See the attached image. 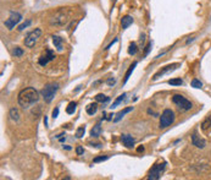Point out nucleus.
I'll return each mask as SVG.
<instances>
[{
	"label": "nucleus",
	"instance_id": "7",
	"mask_svg": "<svg viewBox=\"0 0 211 180\" xmlns=\"http://www.w3.org/2000/svg\"><path fill=\"white\" fill-rule=\"evenodd\" d=\"M165 168H166V163H159V164H155L153 168L150 169L149 172V176L148 179L149 180H157V179H160L162 173L165 172Z\"/></svg>",
	"mask_w": 211,
	"mask_h": 180
},
{
	"label": "nucleus",
	"instance_id": "10",
	"mask_svg": "<svg viewBox=\"0 0 211 180\" xmlns=\"http://www.w3.org/2000/svg\"><path fill=\"white\" fill-rule=\"evenodd\" d=\"M54 59H55V54H54V51L50 50V49H46V51H45V55H42L41 58H39L38 62H39V65L45 66L49 61L54 60Z\"/></svg>",
	"mask_w": 211,
	"mask_h": 180
},
{
	"label": "nucleus",
	"instance_id": "38",
	"mask_svg": "<svg viewBox=\"0 0 211 180\" xmlns=\"http://www.w3.org/2000/svg\"><path fill=\"white\" fill-rule=\"evenodd\" d=\"M116 1H117V0H112V6L115 5V3H116Z\"/></svg>",
	"mask_w": 211,
	"mask_h": 180
},
{
	"label": "nucleus",
	"instance_id": "6",
	"mask_svg": "<svg viewBox=\"0 0 211 180\" xmlns=\"http://www.w3.org/2000/svg\"><path fill=\"white\" fill-rule=\"evenodd\" d=\"M42 36V30L41 28H34L32 32H30L24 38V45L27 48H32L35 45V43L38 42V39Z\"/></svg>",
	"mask_w": 211,
	"mask_h": 180
},
{
	"label": "nucleus",
	"instance_id": "11",
	"mask_svg": "<svg viewBox=\"0 0 211 180\" xmlns=\"http://www.w3.org/2000/svg\"><path fill=\"white\" fill-rule=\"evenodd\" d=\"M192 144H193V146H195L198 148H204L205 147V140L200 138L199 136L196 135V132H193V135H192Z\"/></svg>",
	"mask_w": 211,
	"mask_h": 180
},
{
	"label": "nucleus",
	"instance_id": "37",
	"mask_svg": "<svg viewBox=\"0 0 211 180\" xmlns=\"http://www.w3.org/2000/svg\"><path fill=\"white\" fill-rule=\"evenodd\" d=\"M138 151H139V152H140V151H144V147H139Z\"/></svg>",
	"mask_w": 211,
	"mask_h": 180
},
{
	"label": "nucleus",
	"instance_id": "17",
	"mask_svg": "<svg viewBox=\"0 0 211 180\" xmlns=\"http://www.w3.org/2000/svg\"><path fill=\"white\" fill-rule=\"evenodd\" d=\"M97 110H98V104H97V103H91V104H88L86 107V112H87L88 115H94L97 113Z\"/></svg>",
	"mask_w": 211,
	"mask_h": 180
},
{
	"label": "nucleus",
	"instance_id": "33",
	"mask_svg": "<svg viewBox=\"0 0 211 180\" xmlns=\"http://www.w3.org/2000/svg\"><path fill=\"white\" fill-rule=\"evenodd\" d=\"M115 82H116V81H115V79H111V77L108 80V85H109V86H114V85H115Z\"/></svg>",
	"mask_w": 211,
	"mask_h": 180
},
{
	"label": "nucleus",
	"instance_id": "23",
	"mask_svg": "<svg viewBox=\"0 0 211 180\" xmlns=\"http://www.w3.org/2000/svg\"><path fill=\"white\" fill-rule=\"evenodd\" d=\"M95 100H97V102H100V103H105V102H109V100H110V98H109V97H106L105 94L99 93V94H97V96H95Z\"/></svg>",
	"mask_w": 211,
	"mask_h": 180
},
{
	"label": "nucleus",
	"instance_id": "24",
	"mask_svg": "<svg viewBox=\"0 0 211 180\" xmlns=\"http://www.w3.org/2000/svg\"><path fill=\"white\" fill-rule=\"evenodd\" d=\"M84 132H86V126H80L77 129V131H76V137L77 138H81L84 136Z\"/></svg>",
	"mask_w": 211,
	"mask_h": 180
},
{
	"label": "nucleus",
	"instance_id": "34",
	"mask_svg": "<svg viewBox=\"0 0 211 180\" xmlns=\"http://www.w3.org/2000/svg\"><path fill=\"white\" fill-rule=\"evenodd\" d=\"M116 42H117V38H115V39H114V41H112V42H111V43H110V44H109V45L106 47V49H109V48H110V47H111V45H112L114 43H116Z\"/></svg>",
	"mask_w": 211,
	"mask_h": 180
},
{
	"label": "nucleus",
	"instance_id": "35",
	"mask_svg": "<svg viewBox=\"0 0 211 180\" xmlns=\"http://www.w3.org/2000/svg\"><path fill=\"white\" fill-rule=\"evenodd\" d=\"M44 124H45V126H48V119H46V117H44Z\"/></svg>",
	"mask_w": 211,
	"mask_h": 180
},
{
	"label": "nucleus",
	"instance_id": "20",
	"mask_svg": "<svg viewBox=\"0 0 211 180\" xmlns=\"http://www.w3.org/2000/svg\"><path fill=\"white\" fill-rule=\"evenodd\" d=\"M137 51H138V48H137V44L134 42H132L128 47V54L131 55H136L137 54Z\"/></svg>",
	"mask_w": 211,
	"mask_h": 180
},
{
	"label": "nucleus",
	"instance_id": "31",
	"mask_svg": "<svg viewBox=\"0 0 211 180\" xmlns=\"http://www.w3.org/2000/svg\"><path fill=\"white\" fill-rule=\"evenodd\" d=\"M83 152H84V150H83V147H82V146H78V147L76 148V153L78 154V156H81V154H83Z\"/></svg>",
	"mask_w": 211,
	"mask_h": 180
},
{
	"label": "nucleus",
	"instance_id": "25",
	"mask_svg": "<svg viewBox=\"0 0 211 180\" xmlns=\"http://www.w3.org/2000/svg\"><path fill=\"white\" fill-rule=\"evenodd\" d=\"M125 97H126V93H122L121 96H118V97L116 98V100H115V102L112 103V106H111V108H115V107H117V106H118V104H120V103H121V102H122V100L125 99Z\"/></svg>",
	"mask_w": 211,
	"mask_h": 180
},
{
	"label": "nucleus",
	"instance_id": "27",
	"mask_svg": "<svg viewBox=\"0 0 211 180\" xmlns=\"http://www.w3.org/2000/svg\"><path fill=\"white\" fill-rule=\"evenodd\" d=\"M192 87H194V88H201L203 87V83L198 80V79H194L193 81H192Z\"/></svg>",
	"mask_w": 211,
	"mask_h": 180
},
{
	"label": "nucleus",
	"instance_id": "8",
	"mask_svg": "<svg viewBox=\"0 0 211 180\" xmlns=\"http://www.w3.org/2000/svg\"><path fill=\"white\" fill-rule=\"evenodd\" d=\"M21 20H22V15L20 14V12H15V11H14V12H11L10 16H9V19H7L4 23H5V26H6L9 30H12Z\"/></svg>",
	"mask_w": 211,
	"mask_h": 180
},
{
	"label": "nucleus",
	"instance_id": "14",
	"mask_svg": "<svg viewBox=\"0 0 211 180\" xmlns=\"http://www.w3.org/2000/svg\"><path fill=\"white\" fill-rule=\"evenodd\" d=\"M9 117L12 121L17 123L20 120V113H18V109L17 108H11L10 112H9Z\"/></svg>",
	"mask_w": 211,
	"mask_h": 180
},
{
	"label": "nucleus",
	"instance_id": "18",
	"mask_svg": "<svg viewBox=\"0 0 211 180\" xmlns=\"http://www.w3.org/2000/svg\"><path fill=\"white\" fill-rule=\"evenodd\" d=\"M100 134H101V126H100L99 124H97V125L93 126V129L90 130V136H91V137H98V136H100Z\"/></svg>",
	"mask_w": 211,
	"mask_h": 180
},
{
	"label": "nucleus",
	"instance_id": "36",
	"mask_svg": "<svg viewBox=\"0 0 211 180\" xmlns=\"http://www.w3.org/2000/svg\"><path fill=\"white\" fill-rule=\"evenodd\" d=\"M63 148H65V150H71V147H70V146H63Z\"/></svg>",
	"mask_w": 211,
	"mask_h": 180
},
{
	"label": "nucleus",
	"instance_id": "22",
	"mask_svg": "<svg viewBox=\"0 0 211 180\" xmlns=\"http://www.w3.org/2000/svg\"><path fill=\"white\" fill-rule=\"evenodd\" d=\"M210 125H211V115H207V117L205 118V120L201 123V129L203 130H206Z\"/></svg>",
	"mask_w": 211,
	"mask_h": 180
},
{
	"label": "nucleus",
	"instance_id": "12",
	"mask_svg": "<svg viewBox=\"0 0 211 180\" xmlns=\"http://www.w3.org/2000/svg\"><path fill=\"white\" fill-rule=\"evenodd\" d=\"M121 142H122L127 148H131V147L134 146L136 140L132 137L131 135H122V136H121Z\"/></svg>",
	"mask_w": 211,
	"mask_h": 180
},
{
	"label": "nucleus",
	"instance_id": "26",
	"mask_svg": "<svg viewBox=\"0 0 211 180\" xmlns=\"http://www.w3.org/2000/svg\"><path fill=\"white\" fill-rule=\"evenodd\" d=\"M168 85H171V86H181V85H183V81L181 79H172V80L168 81Z\"/></svg>",
	"mask_w": 211,
	"mask_h": 180
},
{
	"label": "nucleus",
	"instance_id": "21",
	"mask_svg": "<svg viewBox=\"0 0 211 180\" xmlns=\"http://www.w3.org/2000/svg\"><path fill=\"white\" fill-rule=\"evenodd\" d=\"M76 108H77V103L76 102H71L70 104L67 106V108H66V113H67V114H73L76 112Z\"/></svg>",
	"mask_w": 211,
	"mask_h": 180
},
{
	"label": "nucleus",
	"instance_id": "3",
	"mask_svg": "<svg viewBox=\"0 0 211 180\" xmlns=\"http://www.w3.org/2000/svg\"><path fill=\"white\" fill-rule=\"evenodd\" d=\"M172 102L176 104V107L182 110V112H188L193 108V104H192V102L188 100L186 97H183L182 94H175L172 97Z\"/></svg>",
	"mask_w": 211,
	"mask_h": 180
},
{
	"label": "nucleus",
	"instance_id": "29",
	"mask_svg": "<svg viewBox=\"0 0 211 180\" xmlns=\"http://www.w3.org/2000/svg\"><path fill=\"white\" fill-rule=\"evenodd\" d=\"M109 159V156H100V157H95L93 159L94 163H99V162H104V161H108Z\"/></svg>",
	"mask_w": 211,
	"mask_h": 180
},
{
	"label": "nucleus",
	"instance_id": "1",
	"mask_svg": "<svg viewBox=\"0 0 211 180\" xmlns=\"http://www.w3.org/2000/svg\"><path fill=\"white\" fill-rule=\"evenodd\" d=\"M38 100H39V93L33 87L23 88L17 96V102L22 109H28L31 106L35 104Z\"/></svg>",
	"mask_w": 211,
	"mask_h": 180
},
{
	"label": "nucleus",
	"instance_id": "19",
	"mask_svg": "<svg viewBox=\"0 0 211 180\" xmlns=\"http://www.w3.org/2000/svg\"><path fill=\"white\" fill-rule=\"evenodd\" d=\"M137 64H138V62H137V61H134V62H133V64H132V65L129 66V69L127 70V72H126V75H125V81H123V83H126V82L129 80V76H131V74H132V72L134 71V69H136V66H137Z\"/></svg>",
	"mask_w": 211,
	"mask_h": 180
},
{
	"label": "nucleus",
	"instance_id": "15",
	"mask_svg": "<svg viewBox=\"0 0 211 180\" xmlns=\"http://www.w3.org/2000/svg\"><path fill=\"white\" fill-rule=\"evenodd\" d=\"M132 110H133V107H128V108H126V109H123V110H121V112H118V113L116 114V118L114 119V121H115V123L120 121L127 113H129V112H132Z\"/></svg>",
	"mask_w": 211,
	"mask_h": 180
},
{
	"label": "nucleus",
	"instance_id": "9",
	"mask_svg": "<svg viewBox=\"0 0 211 180\" xmlns=\"http://www.w3.org/2000/svg\"><path fill=\"white\" fill-rule=\"evenodd\" d=\"M178 66H179V64H178V62H176V64H172V65H167V66L162 68L161 70H159V71H157V72H156V74L153 76V80H154V81L159 80L160 77H162L164 75H166V74H168V72H171V71L176 70Z\"/></svg>",
	"mask_w": 211,
	"mask_h": 180
},
{
	"label": "nucleus",
	"instance_id": "32",
	"mask_svg": "<svg viewBox=\"0 0 211 180\" xmlns=\"http://www.w3.org/2000/svg\"><path fill=\"white\" fill-rule=\"evenodd\" d=\"M58 115H59V108H55L54 110H52V118H58Z\"/></svg>",
	"mask_w": 211,
	"mask_h": 180
},
{
	"label": "nucleus",
	"instance_id": "2",
	"mask_svg": "<svg viewBox=\"0 0 211 180\" xmlns=\"http://www.w3.org/2000/svg\"><path fill=\"white\" fill-rule=\"evenodd\" d=\"M58 89H59V85L58 83H49V85H46L42 89V92H41L44 102L50 103L52 99H54V97H55V94L58 92Z\"/></svg>",
	"mask_w": 211,
	"mask_h": 180
},
{
	"label": "nucleus",
	"instance_id": "5",
	"mask_svg": "<svg viewBox=\"0 0 211 180\" xmlns=\"http://www.w3.org/2000/svg\"><path fill=\"white\" fill-rule=\"evenodd\" d=\"M69 17H70V12L61 9L54 14V16H52V19H51V23L55 25V26H63L70 20Z\"/></svg>",
	"mask_w": 211,
	"mask_h": 180
},
{
	"label": "nucleus",
	"instance_id": "16",
	"mask_svg": "<svg viewBox=\"0 0 211 180\" xmlns=\"http://www.w3.org/2000/svg\"><path fill=\"white\" fill-rule=\"evenodd\" d=\"M51 38H52V43H54V45L56 47V49L59 51H61L62 50V38L59 37V36H52Z\"/></svg>",
	"mask_w": 211,
	"mask_h": 180
},
{
	"label": "nucleus",
	"instance_id": "13",
	"mask_svg": "<svg viewBox=\"0 0 211 180\" xmlns=\"http://www.w3.org/2000/svg\"><path fill=\"white\" fill-rule=\"evenodd\" d=\"M132 23H133V17L129 16V15L123 16V17H122V20H121V26H122V28H123V30L128 28Z\"/></svg>",
	"mask_w": 211,
	"mask_h": 180
},
{
	"label": "nucleus",
	"instance_id": "4",
	"mask_svg": "<svg viewBox=\"0 0 211 180\" xmlns=\"http://www.w3.org/2000/svg\"><path fill=\"white\" fill-rule=\"evenodd\" d=\"M173 121H175V113L171 109H165L160 117L159 126H160V129H166V127L172 125Z\"/></svg>",
	"mask_w": 211,
	"mask_h": 180
},
{
	"label": "nucleus",
	"instance_id": "28",
	"mask_svg": "<svg viewBox=\"0 0 211 180\" xmlns=\"http://www.w3.org/2000/svg\"><path fill=\"white\" fill-rule=\"evenodd\" d=\"M30 25H31V20H27V21H26V22H23L22 25H20V26H18V28H17V30H18V31L21 32V31H23L24 28H27V27H28V26H30Z\"/></svg>",
	"mask_w": 211,
	"mask_h": 180
},
{
	"label": "nucleus",
	"instance_id": "30",
	"mask_svg": "<svg viewBox=\"0 0 211 180\" xmlns=\"http://www.w3.org/2000/svg\"><path fill=\"white\" fill-rule=\"evenodd\" d=\"M23 54V50L20 48V47H16L15 49H14V55L15 57H21Z\"/></svg>",
	"mask_w": 211,
	"mask_h": 180
}]
</instances>
